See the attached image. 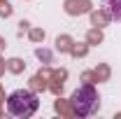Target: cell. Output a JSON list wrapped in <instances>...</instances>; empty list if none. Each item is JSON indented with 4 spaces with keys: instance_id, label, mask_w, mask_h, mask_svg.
<instances>
[{
    "instance_id": "1",
    "label": "cell",
    "mask_w": 121,
    "mask_h": 119,
    "mask_svg": "<svg viewBox=\"0 0 121 119\" xmlns=\"http://www.w3.org/2000/svg\"><path fill=\"white\" fill-rule=\"evenodd\" d=\"M40 101L37 96L28 89H16L7 96V114H12L16 119H28L37 112Z\"/></svg>"
},
{
    "instance_id": "2",
    "label": "cell",
    "mask_w": 121,
    "mask_h": 119,
    "mask_svg": "<svg viewBox=\"0 0 121 119\" xmlns=\"http://www.w3.org/2000/svg\"><path fill=\"white\" fill-rule=\"evenodd\" d=\"M70 105H72V112L79 114V117H91V114H95L98 107H100V98H98L95 87L82 84L79 89H75L72 96H70Z\"/></svg>"
},
{
    "instance_id": "3",
    "label": "cell",
    "mask_w": 121,
    "mask_h": 119,
    "mask_svg": "<svg viewBox=\"0 0 121 119\" xmlns=\"http://www.w3.org/2000/svg\"><path fill=\"white\" fill-rule=\"evenodd\" d=\"M100 5L112 21H121V0H100Z\"/></svg>"
}]
</instances>
